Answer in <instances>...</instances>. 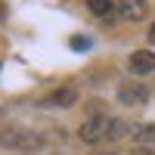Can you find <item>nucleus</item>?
I'll list each match as a JSON object with an SVG mask.
<instances>
[{"mask_svg": "<svg viewBox=\"0 0 155 155\" xmlns=\"http://www.w3.org/2000/svg\"><path fill=\"white\" fill-rule=\"evenodd\" d=\"M0 146L3 149H16V152H37L44 146V137L25 127H3L0 130Z\"/></svg>", "mask_w": 155, "mask_h": 155, "instance_id": "obj_1", "label": "nucleus"}, {"mask_svg": "<svg viewBox=\"0 0 155 155\" xmlns=\"http://www.w3.org/2000/svg\"><path fill=\"white\" fill-rule=\"evenodd\" d=\"M109 127H112L109 115H93V118H87L81 127H78V137H81V143L96 146V143H106L109 140Z\"/></svg>", "mask_w": 155, "mask_h": 155, "instance_id": "obj_2", "label": "nucleus"}, {"mask_svg": "<svg viewBox=\"0 0 155 155\" xmlns=\"http://www.w3.org/2000/svg\"><path fill=\"white\" fill-rule=\"evenodd\" d=\"M74 102H78V87L65 84V87L50 90V93L41 99V106H44V109H71Z\"/></svg>", "mask_w": 155, "mask_h": 155, "instance_id": "obj_3", "label": "nucleus"}, {"mask_svg": "<svg viewBox=\"0 0 155 155\" xmlns=\"http://www.w3.org/2000/svg\"><path fill=\"white\" fill-rule=\"evenodd\" d=\"M118 102L121 106H146L149 102V87L137 84V81H127V84L118 87Z\"/></svg>", "mask_w": 155, "mask_h": 155, "instance_id": "obj_4", "label": "nucleus"}, {"mask_svg": "<svg viewBox=\"0 0 155 155\" xmlns=\"http://www.w3.org/2000/svg\"><path fill=\"white\" fill-rule=\"evenodd\" d=\"M115 12L124 22H140L149 12V0H115Z\"/></svg>", "mask_w": 155, "mask_h": 155, "instance_id": "obj_5", "label": "nucleus"}, {"mask_svg": "<svg viewBox=\"0 0 155 155\" xmlns=\"http://www.w3.org/2000/svg\"><path fill=\"white\" fill-rule=\"evenodd\" d=\"M127 68H130V74H137V78L152 74L155 71V53L152 50H134L130 59H127Z\"/></svg>", "mask_w": 155, "mask_h": 155, "instance_id": "obj_6", "label": "nucleus"}, {"mask_svg": "<svg viewBox=\"0 0 155 155\" xmlns=\"http://www.w3.org/2000/svg\"><path fill=\"white\" fill-rule=\"evenodd\" d=\"M134 143L140 146V149H149V146H155V124H143V127H134Z\"/></svg>", "mask_w": 155, "mask_h": 155, "instance_id": "obj_7", "label": "nucleus"}, {"mask_svg": "<svg viewBox=\"0 0 155 155\" xmlns=\"http://www.w3.org/2000/svg\"><path fill=\"white\" fill-rule=\"evenodd\" d=\"M134 134V127L121 121V118H112V127H109V140H124V137H130Z\"/></svg>", "mask_w": 155, "mask_h": 155, "instance_id": "obj_8", "label": "nucleus"}, {"mask_svg": "<svg viewBox=\"0 0 155 155\" xmlns=\"http://www.w3.org/2000/svg\"><path fill=\"white\" fill-rule=\"evenodd\" d=\"M87 9L93 16H109V12H115V0H87Z\"/></svg>", "mask_w": 155, "mask_h": 155, "instance_id": "obj_9", "label": "nucleus"}, {"mask_svg": "<svg viewBox=\"0 0 155 155\" xmlns=\"http://www.w3.org/2000/svg\"><path fill=\"white\" fill-rule=\"evenodd\" d=\"M90 44H93V41H87V37H71V47L74 50H90Z\"/></svg>", "mask_w": 155, "mask_h": 155, "instance_id": "obj_10", "label": "nucleus"}, {"mask_svg": "<svg viewBox=\"0 0 155 155\" xmlns=\"http://www.w3.org/2000/svg\"><path fill=\"white\" fill-rule=\"evenodd\" d=\"M149 44H152V47H155V22H152V25H149Z\"/></svg>", "mask_w": 155, "mask_h": 155, "instance_id": "obj_11", "label": "nucleus"}, {"mask_svg": "<svg viewBox=\"0 0 155 155\" xmlns=\"http://www.w3.org/2000/svg\"><path fill=\"white\" fill-rule=\"evenodd\" d=\"M137 155H146V149H137Z\"/></svg>", "mask_w": 155, "mask_h": 155, "instance_id": "obj_12", "label": "nucleus"}, {"mask_svg": "<svg viewBox=\"0 0 155 155\" xmlns=\"http://www.w3.org/2000/svg\"><path fill=\"white\" fill-rule=\"evenodd\" d=\"M112 155H115V152H112Z\"/></svg>", "mask_w": 155, "mask_h": 155, "instance_id": "obj_13", "label": "nucleus"}]
</instances>
